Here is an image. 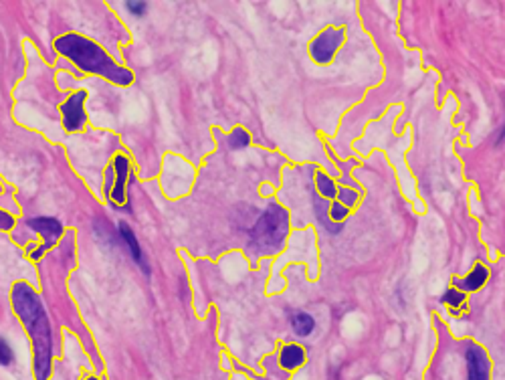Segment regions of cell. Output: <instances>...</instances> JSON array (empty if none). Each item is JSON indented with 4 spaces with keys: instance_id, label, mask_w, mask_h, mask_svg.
Returning <instances> with one entry per match:
<instances>
[{
    "instance_id": "12",
    "label": "cell",
    "mask_w": 505,
    "mask_h": 380,
    "mask_svg": "<svg viewBox=\"0 0 505 380\" xmlns=\"http://www.w3.org/2000/svg\"><path fill=\"white\" fill-rule=\"evenodd\" d=\"M293 330H296V334L298 336H310L313 332V328H315V321L310 314H305V312H298V314H293Z\"/></svg>"
},
{
    "instance_id": "14",
    "label": "cell",
    "mask_w": 505,
    "mask_h": 380,
    "mask_svg": "<svg viewBox=\"0 0 505 380\" xmlns=\"http://www.w3.org/2000/svg\"><path fill=\"white\" fill-rule=\"evenodd\" d=\"M317 188H320V192H322V195L327 198H331V197H336V195H338V190H336V184L331 183L326 174H322V172L317 174Z\"/></svg>"
},
{
    "instance_id": "5",
    "label": "cell",
    "mask_w": 505,
    "mask_h": 380,
    "mask_svg": "<svg viewBox=\"0 0 505 380\" xmlns=\"http://www.w3.org/2000/svg\"><path fill=\"white\" fill-rule=\"evenodd\" d=\"M85 97H87V93L77 92L73 93L63 106H61V116H63V125H65V130L77 132V130L83 128V123H85V109H83Z\"/></svg>"
},
{
    "instance_id": "19",
    "label": "cell",
    "mask_w": 505,
    "mask_h": 380,
    "mask_svg": "<svg viewBox=\"0 0 505 380\" xmlns=\"http://www.w3.org/2000/svg\"><path fill=\"white\" fill-rule=\"evenodd\" d=\"M13 225H15V219L8 213L0 211V228H2V231H8V228H13Z\"/></svg>"
},
{
    "instance_id": "2",
    "label": "cell",
    "mask_w": 505,
    "mask_h": 380,
    "mask_svg": "<svg viewBox=\"0 0 505 380\" xmlns=\"http://www.w3.org/2000/svg\"><path fill=\"white\" fill-rule=\"evenodd\" d=\"M55 49L67 59H71L81 71L102 75L118 85H130L134 81L132 71L119 67L118 63H114V59L107 57V53L102 47H97L93 41L81 37V35L71 32V35L59 37L55 41Z\"/></svg>"
},
{
    "instance_id": "1",
    "label": "cell",
    "mask_w": 505,
    "mask_h": 380,
    "mask_svg": "<svg viewBox=\"0 0 505 380\" xmlns=\"http://www.w3.org/2000/svg\"><path fill=\"white\" fill-rule=\"evenodd\" d=\"M13 307L16 316L25 324L27 332L35 350V376L37 380H47L51 374V360H53V340H51V326L41 304L37 291L27 283H16L13 288Z\"/></svg>"
},
{
    "instance_id": "6",
    "label": "cell",
    "mask_w": 505,
    "mask_h": 380,
    "mask_svg": "<svg viewBox=\"0 0 505 380\" xmlns=\"http://www.w3.org/2000/svg\"><path fill=\"white\" fill-rule=\"evenodd\" d=\"M342 39H343L342 31H338V29H326V31L322 32V35L313 41L312 45L313 59L317 63L329 61V59L334 57V53L338 51V47L342 45Z\"/></svg>"
},
{
    "instance_id": "11",
    "label": "cell",
    "mask_w": 505,
    "mask_h": 380,
    "mask_svg": "<svg viewBox=\"0 0 505 380\" xmlns=\"http://www.w3.org/2000/svg\"><path fill=\"white\" fill-rule=\"evenodd\" d=\"M305 360V352L301 346H296V344H289L281 350V366L291 370V368H298V366L303 364Z\"/></svg>"
},
{
    "instance_id": "21",
    "label": "cell",
    "mask_w": 505,
    "mask_h": 380,
    "mask_svg": "<svg viewBox=\"0 0 505 380\" xmlns=\"http://www.w3.org/2000/svg\"><path fill=\"white\" fill-rule=\"evenodd\" d=\"M90 380H97V379H90Z\"/></svg>"
},
{
    "instance_id": "4",
    "label": "cell",
    "mask_w": 505,
    "mask_h": 380,
    "mask_svg": "<svg viewBox=\"0 0 505 380\" xmlns=\"http://www.w3.org/2000/svg\"><path fill=\"white\" fill-rule=\"evenodd\" d=\"M29 227L32 228V231H37V233H41L43 239H45V243L41 245V247L32 253V259L43 257L47 251H49L53 245L57 243V239H59L61 235H63L61 223L57 219H51V216H37V219H30Z\"/></svg>"
},
{
    "instance_id": "13",
    "label": "cell",
    "mask_w": 505,
    "mask_h": 380,
    "mask_svg": "<svg viewBox=\"0 0 505 380\" xmlns=\"http://www.w3.org/2000/svg\"><path fill=\"white\" fill-rule=\"evenodd\" d=\"M249 142H251V137H249V134H247L245 130H241V128H237V130L229 136V146H231L233 150H241V148L249 146Z\"/></svg>"
},
{
    "instance_id": "17",
    "label": "cell",
    "mask_w": 505,
    "mask_h": 380,
    "mask_svg": "<svg viewBox=\"0 0 505 380\" xmlns=\"http://www.w3.org/2000/svg\"><path fill=\"white\" fill-rule=\"evenodd\" d=\"M356 200H358V195L354 190H350V188H340V202H342L346 209L352 207Z\"/></svg>"
},
{
    "instance_id": "7",
    "label": "cell",
    "mask_w": 505,
    "mask_h": 380,
    "mask_svg": "<svg viewBox=\"0 0 505 380\" xmlns=\"http://www.w3.org/2000/svg\"><path fill=\"white\" fill-rule=\"evenodd\" d=\"M111 170L116 172V183H114V186H107V197L111 200V204L123 207L126 204V180L130 176L132 166H130L128 158L118 156L111 164Z\"/></svg>"
},
{
    "instance_id": "15",
    "label": "cell",
    "mask_w": 505,
    "mask_h": 380,
    "mask_svg": "<svg viewBox=\"0 0 505 380\" xmlns=\"http://www.w3.org/2000/svg\"><path fill=\"white\" fill-rule=\"evenodd\" d=\"M11 362H13V350H11V346L0 338V364L8 366Z\"/></svg>"
},
{
    "instance_id": "3",
    "label": "cell",
    "mask_w": 505,
    "mask_h": 380,
    "mask_svg": "<svg viewBox=\"0 0 505 380\" xmlns=\"http://www.w3.org/2000/svg\"><path fill=\"white\" fill-rule=\"evenodd\" d=\"M289 231V214L279 204H271L251 228L253 249L261 255L281 251Z\"/></svg>"
},
{
    "instance_id": "9",
    "label": "cell",
    "mask_w": 505,
    "mask_h": 380,
    "mask_svg": "<svg viewBox=\"0 0 505 380\" xmlns=\"http://www.w3.org/2000/svg\"><path fill=\"white\" fill-rule=\"evenodd\" d=\"M487 277H489V274H487V267H483V265H477L475 269H473V274L471 275H467L465 279H455L453 283L457 286V288L461 289H465V291H475V289H479L485 281H487Z\"/></svg>"
},
{
    "instance_id": "10",
    "label": "cell",
    "mask_w": 505,
    "mask_h": 380,
    "mask_svg": "<svg viewBox=\"0 0 505 380\" xmlns=\"http://www.w3.org/2000/svg\"><path fill=\"white\" fill-rule=\"evenodd\" d=\"M119 233H121V239L126 241V245L130 247V253H132V257L142 265V269L148 274V267H146V261H144V257H142V247H140V243H138V239H135V235H134V231L132 228L128 227L126 223H121L119 225Z\"/></svg>"
},
{
    "instance_id": "20",
    "label": "cell",
    "mask_w": 505,
    "mask_h": 380,
    "mask_svg": "<svg viewBox=\"0 0 505 380\" xmlns=\"http://www.w3.org/2000/svg\"><path fill=\"white\" fill-rule=\"evenodd\" d=\"M126 6L130 8V13H134L138 16H142L146 13V2H128Z\"/></svg>"
},
{
    "instance_id": "18",
    "label": "cell",
    "mask_w": 505,
    "mask_h": 380,
    "mask_svg": "<svg viewBox=\"0 0 505 380\" xmlns=\"http://www.w3.org/2000/svg\"><path fill=\"white\" fill-rule=\"evenodd\" d=\"M346 214H348V209L340 204V202H334V207H331V219L340 225V221L346 219Z\"/></svg>"
},
{
    "instance_id": "16",
    "label": "cell",
    "mask_w": 505,
    "mask_h": 380,
    "mask_svg": "<svg viewBox=\"0 0 505 380\" xmlns=\"http://www.w3.org/2000/svg\"><path fill=\"white\" fill-rule=\"evenodd\" d=\"M463 300H465V295L457 291V289H449L445 295H443V302L449 305H461L463 304Z\"/></svg>"
},
{
    "instance_id": "8",
    "label": "cell",
    "mask_w": 505,
    "mask_h": 380,
    "mask_svg": "<svg viewBox=\"0 0 505 380\" xmlns=\"http://www.w3.org/2000/svg\"><path fill=\"white\" fill-rule=\"evenodd\" d=\"M489 358L479 346L467 348V379L469 380H489Z\"/></svg>"
}]
</instances>
